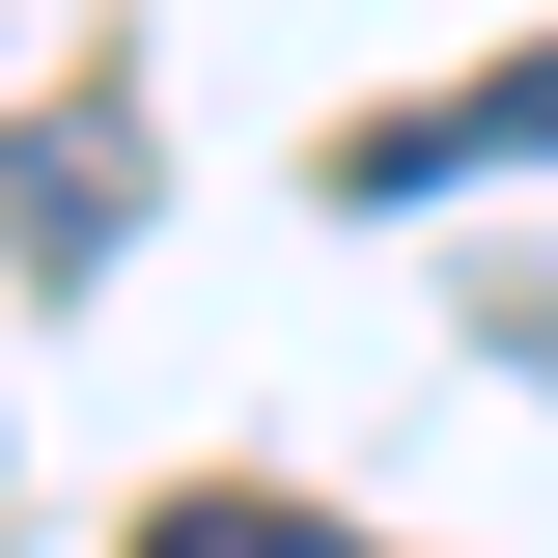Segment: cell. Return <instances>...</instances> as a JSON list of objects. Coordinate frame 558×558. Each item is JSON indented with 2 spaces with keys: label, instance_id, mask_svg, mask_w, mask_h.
<instances>
[{
  "label": "cell",
  "instance_id": "1",
  "mask_svg": "<svg viewBox=\"0 0 558 558\" xmlns=\"http://www.w3.org/2000/svg\"><path fill=\"white\" fill-rule=\"evenodd\" d=\"M0 252H28V279H112L140 252V112H28V140H0Z\"/></svg>",
  "mask_w": 558,
  "mask_h": 558
},
{
  "label": "cell",
  "instance_id": "2",
  "mask_svg": "<svg viewBox=\"0 0 558 558\" xmlns=\"http://www.w3.org/2000/svg\"><path fill=\"white\" fill-rule=\"evenodd\" d=\"M447 168H558V28L475 57L447 112H363V140H336V196H447Z\"/></svg>",
  "mask_w": 558,
  "mask_h": 558
},
{
  "label": "cell",
  "instance_id": "3",
  "mask_svg": "<svg viewBox=\"0 0 558 558\" xmlns=\"http://www.w3.org/2000/svg\"><path fill=\"white\" fill-rule=\"evenodd\" d=\"M140 558H336V531H307V502H223V475H196V502H140Z\"/></svg>",
  "mask_w": 558,
  "mask_h": 558
}]
</instances>
